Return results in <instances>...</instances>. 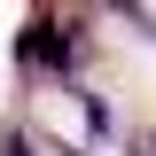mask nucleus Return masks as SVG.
<instances>
[{
  "label": "nucleus",
  "instance_id": "4",
  "mask_svg": "<svg viewBox=\"0 0 156 156\" xmlns=\"http://www.w3.org/2000/svg\"><path fill=\"white\" fill-rule=\"evenodd\" d=\"M148 156H156V133H148Z\"/></svg>",
  "mask_w": 156,
  "mask_h": 156
},
{
  "label": "nucleus",
  "instance_id": "2",
  "mask_svg": "<svg viewBox=\"0 0 156 156\" xmlns=\"http://www.w3.org/2000/svg\"><path fill=\"white\" fill-rule=\"evenodd\" d=\"M0 156H39V148H31V133H23L16 117H8V125H0Z\"/></svg>",
  "mask_w": 156,
  "mask_h": 156
},
{
  "label": "nucleus",
  "instance_id": "3",
  "mask_svg": "<svg viewBox=\"0 0 156 156\" xmlns=\"http://www.w3.org/2000/svg\"><path fill=\"white\" fill-rule=\"evenodd\" d=\"M125 31H140V39H156V8H125Z\"/></svg>",
  "mask_w": 156,
  "mask_h": 156
},
{
  "label": "nucleus",
  "instance_id": "1",
  "mask_svg": "<svg viewBox=\"0 0 156 156\" xmlns=\"http://www.w3.org/2000/svg\"><path fill=\"white\" fill-rule=\"evenodd\" d=\"M78 117H86V133H94V140H117V109H109V94H94V86H78Z\"/></svg>",
  "mask_w": 156,
  "mask_h": 156
}]
</instances>
